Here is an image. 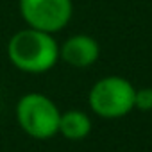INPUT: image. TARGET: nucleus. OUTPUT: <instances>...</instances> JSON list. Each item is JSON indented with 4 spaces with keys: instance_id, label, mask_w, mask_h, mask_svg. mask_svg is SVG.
Returning a JSON list of instances; mask_svg holds the SVG:
<instances>
[{
    "instance_id": "6",
    "label": "nucleus",
    "mask_w": 152,
    "mask_h": 152,
    "mask_svg": "<svg viewBox=\"0 0 152 152\" xmlns=\"http://www.w3.org/2000/svg\"><path fill=\"white\" fill-rule=\"evenodd\" d=\"M90 132H91V118L84 111L68 109V111L61 113L57 134H61L72 141H79V140H84Z\"/></svg>"
},
{
    "instance_id": "2",
    "label": "nucleus",
    "mask_w": 152,
    "mask_h": 152,
    "mask_svg": "<svg viewBox=\"0 0 152 152\" xmlns=\"http://www.w3.org/2000/svg\"><path fill=\"white\" fill-rule=\"evenodd\" d=\"M15 116L20 129L34 140H50L59 131L61 111L56 102L43 93H25L18 99Z\"/></svg>"
},
{
    "instance_id": "5",
    "label": "nucleus",
    "mask_w": 152,
    "mask_h": 152,
    "mask_svg": "<svg viewBox=\"0 0 152 152\" xmlns=\"http://www.w3.org/2000/svg\"><path fill=\"white\" fill-rule=\"evenodd\" d=\"M100 57V45L90 34H73L59 45V59L73 68H88Z\"/></svg>"
},
{
    "instance_id": "7",
    "label": "nucleus",
    "mask_w": 152,
    "mask_h": 152,
    "mask_svg": "<svg viewBox=\"0 0 152 152\" xmlns=\"http://www.w3.org/2000/svg\"><path fill=\"white\" fill-rule=\"evenodd\" d=\"M134 109L138 111H152V88H140L134 93Z\"/></svg>"
},
{
    "instance_id": "1",
    "label": "nucleus",
    "mask_w": 152,
    "mask_h": 152,
    "mask_svg": "<svg viewBox=\"0 0 152 152\" xmlns=\"http://www.w3.org/2000/svg\"><path fill=\"white\" fill-rule=\"evenodd\" d=\"M11 64L25 73H45L59 61V45L54 34L25 27L16 31L7 41Z\"/></svg>"
},
{
    "instance_id": "4",
    "label": "nucleus",
    "mask_w": 152,
    "mask_h": 152,
    "mask_svg": "<svg viewBox=\"0 0 152 152\" xmlns=\"http://www.w3.org/2000/svg\"><path fill=\"white\" fill-rule=\"evenodd\" d=\"M20 16L27 27L56 34L73 16L72 0H18Z\"/></svg>"
},
{
    "instance_id": "3",
    "label": "nucleus",
    "mask_w": 152,
    "mask_h": 152,
    "mask_svg": "<svg viewBox=\"0 0 152 152\" xmlns=\"http://www.w3.org/2000/svg\"><path fill=\"white\" fill-rule=\"evenodd\" d=\"M134 84L120 75H107L99 79L90 93L88 104L90 109L106 120H116L127 116L134 109Z\"/></svg>"
}]
</instances>
